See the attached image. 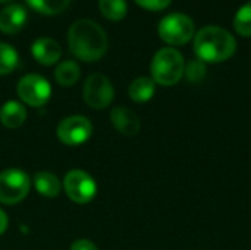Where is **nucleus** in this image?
I'll return each mask as SVG.
<instances>
[{
	"mask_svg": "<svg viewBox=\"0 0 251 250\" xmlns=\"http://www.w3.org/2000/svg\"><path fill=\"white\" fill-rule=\"evenodd\" d=\"M71 53L82 62L100 60L107 52L106 31L91 19H76L68 29L66 35Z\"/></svg>",
	"mask_w": 251,
	"mask_h": 250,
	"instance_id": "1",
	"label": "nucleus"
},
{
	"mask_svg": "<svg viewBox=\"0 0 251 250\" xmlns=\"http://www.w3.org/2000/svg\"><path fill=\"white\" fill-rule=\"evenodd\" d=\"M235 49L234 35L216 25L203 27L194 38V52L204 62H224L235 53Z\"/></svg>",
	"mask_w": 251,
	"mask_h": 250,
	"instance_id": "2",
	"label": "nucleus"
},
{
	"mask_svg": "<svg viewBox=\"0 0 251 250\" xmlns=\"http://www.w3.org/2000/svg\"><path fill=\"white\" fill-rule=\"evenodd\" d=\"M151 78L156 84L160 85H174L176 84L185 71L182 55L172 47H163L156 52L151 60Z\"/></svg>",
	"mask_w": 251,
	"mask_h": 250,
	"instance_id": "3",
	"label": "nucleus"
},
{
	"mask_svg": "<svg viewBox=\"0 0 251 250\" xmlns=\"http://www.w3.org/2000/svg\"><path fill=\"white\" fill-rule=\"evenodd\" d=\"M32 180L31 177L18 168H7L0 172V203L18 205L22 202L29 190Z\"/></svg>",
	"mask_w": 251,
	"mask_h": 250,
	"instance_id": "4",
	"label": "nucleus"
},
{
	"mask_svg": "<svg viewBox=\"0 0 251 250\" xmlns=\"http://www.w3.org/2000/svg\"><path fill=\"white\" fill-rule=\"evenodd\" d=\"M82 97L87 106H90L91 109H106L115 97L113 84L104 74L93 72L84 81Z\"/></svg>",
	"mask_w": 251,
	"mask_h": 250,
	"instance_id": "5",
	"label": "nucleus"
},
{
	"mask_svg": "<svg viewBox=\"0 0 251 250\" xmlns=\"http://www.w3.org/2000/svg\"><path fill=\"white\" fill-rule=\"evenodd\" d=\"M194 22L188 15L171 13L166 15L157 27L159 35L165 43L181 46L188 43L194 35Z\"/></svg>",
	"mask_w": 251,
	"mask_h": 250,
	"instance_id": "6",
	"label": "nucleus"
},
{
	"mask_svg": "<svg viewBox=\"0 0 251 250\" xmlns=\"http://www.w3.org/2000/svg\"><path fill=\"white\" fill-rule=\"evenodd\" d=\"M16 93L25 105L41 108L51 97V85L49 80L40 74H26L18 81Z\"/></svg>",
	"mask_w": 251,
	"mask_h": 250,
	"instance_id": "7",
	"label": "nucleus"
},
{
	"mask_svg": "<svg viewBox=\"0 0 251 250\" xmlns=\"http://www.w3.org/2000/svg\"><path fill=\"white\" fill-rule=\"evenodd\" d=\"M62 186L66 196L78 205L90 203L97 194L96 180L82 169H72L66 172Z\"/></svg>",
	"mask_w": 251,
	"mask_h": 250,
	"instance_id": "8",
	"label": "nucleus"
},
{
	"mask_svg": "<svg viewBox=\"0 0 251 250\" xmlns=\"http://www.w3.org/2000/svg\"><path fill=\"white\" fill-rule=\"evenodd\" d=\"M56 136L66 146H81L91 139L93 124L84 115H71L57 124Z\"/></svg>",
	"mask_w": 251,
	"mask_h": 250,
	"instance_id": "9",
	"label": "nucleus"
},
{
	"mask_svg": "<svg viewBox=\"0 0 251 250\" xmlns=\"http://www.w3.org/2000/svg\"><path fill=\"white\" fill-rule=\"evenodd\" d=\"M31 55L38 63L44 66H51L59 62L62 56V47L54 38L40 37L34 40L31 46Z\"/></svg>",
	"mask_w": 251,
	"mask_h": 250,
	"instance_id": "10",
	"label": "nucleus"
},
{
	"mask_svg": "<svg viewBox=\"0 0 251 250\" xmlns=\"http://www.w3.org/2000/svg\"><path fill=\"white\" fill-rule=\"evenodd\" d=\"M26 18H28V13L22 4H18V3L7 4L6 7L0 10V32L3 34L19 32L24 28Z\"/></svg>",
	"mask_w": 251,
	"mask_h": 250,
	"instance_id": "11",
	"label": "nucleus"
},
{
	"mask_svg": "<svg viewBox=\"0 0 251 250\" xmlns=\"http://www.w3.org/2000/svg\"><path fill=\"white\" fill-rule=\"evenodd\" d=\"M110 121L115 127V130L124 136H128V137H132L135 134H138L140 131V127H141V122H140V118L138 115L125 108V106H116L112 109L110 112Z\"/></svg>",
	"mask_w": 251,
	"mask_h": 250,
	"instance_id": "12",
	"label": "nucleus"
},
{
	"mask_svg": "<svg viewBox=\"0 0 251 250\" xmlns=\"http://www.w3.org/2000/svg\"><path fill=\"white\" fill-rule=\"evenodd\" d=\"M26 119V109L21 102L7 100L0 109V122L9 130L19 128Z\"/></svg>",
	"mask_w": 251,
	"mask_h": 250,
	"instance_id": "13",
	"label": "nucleus"
},
{
	"mask_svg": "<svg viewBox=\"0 0 251 250\" xmlns=\"http://www.w3.org/2000/svg\"><path fill=\"white\" fill-rule=\"evenodd\" d=\"M32 184L41 196L49 197V199L57 197L62 190L60 180L57 178L56 174H53L50 171H38L32 177Z\"/></svg>",
	"mask_w": 251,
	"mask_h": 250,
	"instance_id": "14",
	"label": "nucleus"
},
{
	"mask_svg": "<svg viewBox=\"0 0 251 250\" xmlns=\"http://www.w3.org/2000/svg\"><path fill=\"white\" fill-rule=\"evenodd\" d=\"M156 91V83L150 77H138L135 78L128 88V94L131 100L135 103H146L149 102Z\"/></svg>",
	"mask_w": 251,
	"mask_h": 250,
	"instance_id": "15",
	"label": "nucleus"
},
{
	"mask_svg": "<svg viewBox=\"0 0 251 250\" xmlns=\"http://www.w3.org/2000/svg\"><path fill=\"white\" fill-rule=\"evenodd\" d=\"M81 68L75 60H63L54 69V80L62 87H71L78 83Z\"/></svg>",
	"mask_w": 251,
	"mask_h": 250,
	"instance_id": "16",
	"label": "nucleus"
},
{
	"mask_svg": "<svg viewBox=\"0 0 251 250\" xmlns=\"http://www.w3.org/2000/svg\"><path fill=\"white\" fill-rule=\"evenodd\" d=\"M99 9L106 19L118 22L126 16L128 4L126 0H99Z\"/></svg>",
	"mask_w": 251,
	"mask_h": 250,
	"instance_id": "17",
	"label": "nucleus"
},
{
	"mask_svg": "<svg viewBox=\"0 0 251 250\" xmlns=\"http://www.w3.org/2000/svg\"><path fill=\"white\" fill-rule=\"evenodd\" d=\"M19 55L16 49L4 41H0V75H7L16 69Z\"/></svg>",
	"mask_w": 251,
	"mask_h": 250,
	"instance_id": "18",
	"label": "nucleus"
},
{
	"mask_svg": "<svg viewBox=\"0 0 251 250\" xmlns=\"http://www.w3.org/2000/svg\"><path fill=\"white\" fill-rule=\"evenodd\" d=\"M26 4L41 15H57L63 12L71 0H25Z\"/></svg>",
	"mask_w": 251,
	"mask_h": 250,
	"instance_id": "19",
	"label": "nucleus"
},
{
	"mask_svg": "<svg viewBox=\"0 0 251 250\" xmlns=\"http://www.w3.org/2000/svg\"><path fill=\"white\" fill-rule=\"evenodd\" d=\"M234 27L235 29L246 37L251 35V1L243 4L234 18Z\"/></svg>",
	"mask_w": 251,
	"mask_h": 250,
	"instance_id": "20",
	"label": "nucleus"
},
{
	"mask_svg": "<svg viewBox=\"0 0 251 250\" xmlns=\"http://www.w3.org/2000/svg\"><path fill=\"white\" fill-rule=\"evenodd\" d=\"M184 72L190 81H200L206 75V66L201 60H191Z\"/></svg>",
	"mask_w": 251,
	"mask_h": 250,
	"instance_id": "21",
	"label": "nucleus"
},
{
	"mask_svg": "<svg viewBox=\"0 0 251 250\" xmlns=\"http://www.w3.org/2000/svg\"><path fill=\"white\" fill-rule=\"evenodd\" d=\"M172 0H135V3L147 10H162L169 6Z\"/></svg>",
	"mask_w": 251,
	"mask_h": 250,
	"instance_id": "22",
	"label": "nucleus"
},
{
	"mask_svg": "<svg viewBox=\"0 0 251 250\" xmlns=\"http://www.w3.org/2000/svg\"><path fill=\"white\" fill-rule=\"evenodd\" d=\"M69 250H99L97 246L91 242V240H87V239H78L75 240L72 245H71V249Z\"/></svg>",
	"mask_w": 251,
	"mask_h": 250,
	"instance_id": "23",
	"label": "nucleus"
},
{
	"mask_svg": "<svg viewBox=\"0 0 251 250\" xmlns=\"http://www.w3.org/2000/svg\"><path fill=\"white\" fill-rule=\"evenodd\" d=\"M7 224H9V218L6 215V212L3 209H0V236L6 231Z\"/></svg>",
	"mask_w": 251,
	"mask_h": 250,
	"instance_id": "24",
	"label": "nucleus"
},
{
	"mask_svg": "<svg viewBox=\"0 0 251 250\" xmlns=\"http://www.w3.org/2000/svg\"><path fill=\"white\" fill-rule=\"evenodd\" d=\"M12 0H0V3H10Z\"/></svg>",
	"mask_w": 251,
	"mask_h": 250,
	"instance_id": "25",
	"label": "nucleus"
}]
</instances>
